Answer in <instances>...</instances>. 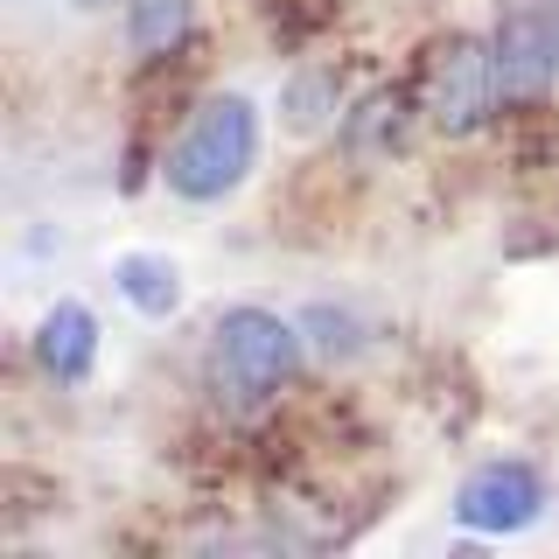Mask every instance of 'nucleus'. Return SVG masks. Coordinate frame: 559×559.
<instances>
[{
	"label": "nucleus",
	"instance_id": "obj_1",
	"mask_svg": "<svg viewBox=\"0 0 559 559\" xmlns=\"http://www.w3.org/2000/svg\"><path fill=\"white\" fill-rule=\"evenodd\" d=\"M252 162H259V105L245 92H210L189 112V127L168 140L162 182L182 203H224L252 175Z\"/></svg>",
	"mask_w": 559,
	"mask_h": 559
},
{
	"label": "nucleus",
	"instance_id": "obj_2",
	"mask_svg": "<svg viewBox=\"0 0 559 559\" xmlns=\"http://www.w3.org/2000/svg\"><path fill=\"white\" fill-rule=\"evenodd\" d=\"M210 378L217 399H231L238 413H259L301 378V329L273 308H224L210 329Z\"/></svg>",
	"mask_w": 559,
	"mask_h": 559
},
{
	"label": "nucleus",
	"instance_id": "obj_3",
	"mask_svg": "<svg viewBox=\"0 0 559 559\" xmlns=\"http://www.w3.org/2000/svg\"><path fill=\"white\" fill-rule=\"evenodd\" d=\"M503 84H497V49L476 43V35H448L427 63V119L448 140H468L489 127Z\"/></svg>",
	"mask_w": 559,
	"mask_h": 559
},
{
	"label": "nucleus",
	"instance_id": "obj_4",
	"mask_svg": "<svg viewBox=\"0 0 559 559\" xmlns=\"http://www.w3.org/2000/svg\"><path fill=\"white\" fill-rule=\"evenodd\" d=\"M489 49H497V84L503 105H538L559 78V22L552 0H503L497 28H489Z\"/></svg>",
	"mask_w": 559,
	"mask_h": 559
},
{
	"label": "nucleus",
	"instance_id": "obj_5",
	"mask_svg": "<svg viewBox=\"0 0 559 559\" xmlns=\"http://www.w3.org/2000/svg\"><path fill=\"white\" fill-rule=\"evenodd\" d=\"M538 511H546V476H538L532 462H518V454L468 468L462 489H454V518H462L468 532H489V538L524 532Z\"/></svg>",
	"mask_w": 559,
	"mask_h": 559
},
{
	"label": "nucleus",
	"instance_id": "obj_6",
	"mask_svg": "<svg viewBox=\"0 0 559 559\" xmlns=\"http://www.w3.org/2000/svg\"><path fill=\"white\" fill-rule=\"evenodd\" d=\"M35 364H43L57 384H84L98 364V314L84 301H57L35 329Z\"/></svg>",
	"mask_w": 559,
	"mask_h": 559
},
{
	"label": "nucleus",
	"instance_id": "obj_7",
	"mask_svg": "<svg viewBox=\"0 0 559 559\" xmlns=\"http://www.w3.org/2000/svg\"><path fill=\"white\" fill-rule=\"evenodd\" d=\"M112 280H119V294L147 314V322H168L175 308H182V266L162 252H127V259H112Z\"/></svg>",
	"mask_w": 559,
	"mask_h": 559
},
{
	"label": "nucleus",
	"instance_id": "obj_8",
	"mask_svg": "<svg viewBox=\"0 0 559 559\" xmlns=\"http://www.w3.org/2000/svg\"><path fill=\"white\" fill-rule=\"evenodd\" d=\"M189 22H197V8L189 0H127V43L133 57H168V49H182Z\"/></svg>",
	"mask_w": 559,
	"mask_h": 559
},
{
	"label": "nucleus",
	"instance_id": "obj_9",
	"mask_svg": "<svg viewBox=\"0 0 559 559\" xmlns=\"http://www.w3.org/2000/svg\"><path fill=\"white\" fill-rule=\"evenodd\" d=\"M343 147L364 154V162L384 154V147H399V92H371V98H364L357 112L343 119Z\"/></svg>",
	"mask_w": 559,
	"mask_h": 559
},
{
	"label": "nucleus",
	"instance_id": "obj_10",
	"mask_svg": "<svg viewBox=\"0 0 559 559\" xmlns=\"http://www.w3.org/2000/svg\"><path fill=\"white\" fill-rule=\"evenodd\" d=\"M280 112H287L294 133H314L336 112V70H301V78L287 84V98H280Z\"/></svg>",
	"mask_w": 559,
	"mask_h": 559
},
{
	"label": "nucleus",
	"instance_id": "obj_11",
	"mask_svg": "<svg viewBox=\"0 0 559 559\" xmlns=\"http://www.w3.org/2000/svg\"><path fill=\"white\" fill-rule=\"evenodd\" d=\"M552 22H559V0H552Z\"/></svg>",
	"mask_w": 559,
	"mask_h": 559
}]
</instances>
